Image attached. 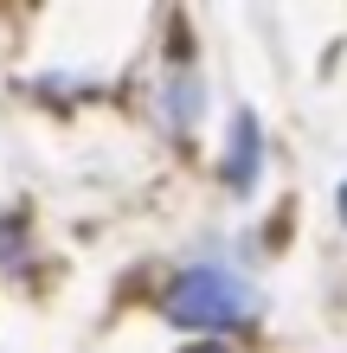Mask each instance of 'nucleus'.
<instances>
[{"mask_svg": "<svg viewBox=\"0 0 347 353\" xmlns=\"http://www.w3.org/2000/svg\"><path fill=\"white\" fill-rule=\"evenodd\" d=\"M257 315V289L226 263H193L168 283V321L180 327H244Z\"/></svg>", "mask_w": 347, "mask_h": 353, "instance_id": "1", "label": "nucleus"}, {"mask_svg": "<svg viewBox=\"0 0 347 353\" xmlns=\"http://www.w3.org/2000/svg\"><path fill=\"white\" fill-rule=\"evenodd\" d=\"M257 168H264V135H257V116L238 110L232 116V154H226V186L251 193L257 186Z\"/></svg>", "mask_w": 347, "mask_h": 353, "instance_id": "2", "label": "nucleus"}, {"mask_svg": "<svg viewBox=\"0 0 347 353\" xmlns=\"http://www.w3.org/2000/svg\"><path fill=\"white\" fill-rule=\"evenodd\" d=\"M341 219H347V180H341Z\"/></svg>", "mask_w": 347, "mask_h": 353, "instance_id": "3", "label": "nucleus"}, {"mask_svg": "<svg viewBox=\"0 0 347 353\" xmlns=\"http://www.w3.org/2000/svg\"><path fill=\"white\" fill-rule=\"evenodd\" d=\"M187 353H219V347H187Z\"/></svg>", "mask_w": 347, "mask_h": 353, "instance_id": "4", "label": "nucleus"}]
</instances>
